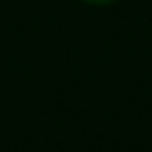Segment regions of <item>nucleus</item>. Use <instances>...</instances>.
Returning a JSON list of instances; mask_svg holds the SVG:
<instances>
[{"mask_svg": "<svg viewBox=\"0 0 152 152\" xmlns=\"http://www.w3.org/2000/svg\"><path fill=\"white\" fill-rule=\"evenodd\" d=\"M83 2H88V5H112L114 0H83Z\"/></svg>", "mask_w": 152, "mask_h": 152, "instance_id": "f257e3e1", "label": "nucleus"}]
</instances>
